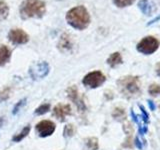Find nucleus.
Returning a JSON list of instances; mask_svg holds the SVG:
<instances>
[{"label":"nucleus","mask_w":160,"mask_h":150,"mask_svg":"<svg viewBox=\"0 0 160 150\" xmlns=\"http://www.w3.org/2000/svg\"><path fill=\"white\" fill-rule=\"evenodd\" d=\"M66 20L73 28L83 30L90 23V15L87 9L82 5L73 7L66 14Z\"/></svg>","instance_id":"1"},{"label":"nucleus","mask_w":160,"mask_h":150,"mask_svg":"<svg viewBox=\"0 0 160 150\" xmlns=\"http://www.w3.org/2000/svg\"><path fill=\"white\" fill-rule=\"evenodd\" d=\"M46 11L42 0H25L20 5V15L23 18H40Z\"/></svg>","instance_id":"2"},{"label":"nucleus","mask_w":160,"mask_h":150,"mask_svg":"<svg viewBox=\"0 0 160 150\" xmlns=\"http://www.w3.org/2000/svg\"><path fill=\"white\" fill-rule=\"evenodd\" d=\"M105 75L101 71H92L84 76L82 83L89 88H97L105 82Z\"/></svg>","instance_id":"3"},{"label":"nucleus","mask_w":160,"mask_h":150,"mask_svg":"<svg viewBox=\"0 0 160 150\" xmlns=\"http://www.w3.org/2000/svg\"><path fill=\"white\" fill-rule=\"evenodd\" d=\"M159 47V41L153 36H147L143 38L137 44V50L143 54H152Z\"/></svg>","instance_id":"4"},{"label":"nucleus","mask_w":160,"mask_h":150,"mask_svg":"<svg viewBox=\"0 0 160 150\" xmlns=\"http://www.w3.org/2000/svg\"><path fill=\"white\" fill-rule=\"evenodd\" d=\"M118 85L125 94H134L139 90V82L136 77H123L118 81Z\"/></svg>","instance_id":"5"},{"label":"nucleus","mask_w":160,"mask_h":150,"mask_svg":"<svg viewBox=\"0 0 160 150\" xmlns=\"http://www.w3.org/2000/svg\"><path fill=\"white\" fill-rule=\"evenodd\" d=\"M50 67L47 62H39L33 64L31 67L29 68V74L33 80H41L45 78L49 73Z\"/></svg>","instance_id":"6"},{"label":"nucleus","mask_w":160,"mask_h":150,"mask_svg":"<svg viewBox=\"0 0 160 150\" xmlns=\"http://www.w3.org/2000/svg\"><path fill=\"white\" fill-rule=\"evenodd\" d=\"M55 129H56V125H55L54 122L50 121V120H42V121L37 123L36 126H35L36 133L41 138L51 136L55 132Z\"/></svg>","instance_id":"7"},{"label":"nucleus","mask_w":160,"mask_h":150,"mask_svg":"<svg viewBox=\"0 0 160 150\" xmlns=\"http://www.w3.org/2000/svg\"><path fill=\"white\" fill-rule=\"evenodd\" d=\"M8 39L11 43L20 45V44L27 43L29 41V36L24 30L20 29V28H14L9 31Z\"/></svg>","instance_id":"8"},{"label":"nucleus","mask_w":160,"mask_h":150,"mask_svg":"<svg viewBox=\"0 0 160 150\" xmlns=\"http://www.w3.org/2000/svg\"><path fill=\"white\" fill-rule=\"evenodd\" d=\"M66 92H67V97L78 107L79 111L80 112L85 111L86 106H85V103L83 102V99L79 97L77 87L75 86V85H73V86H70L69 88H67Z\"/></svg>","instance_id":"9"},{"label":"nucleus","mask_w":160,"mask_h":150,"mask_svg":"<svg viewBox=\"0 0 160 150\" xmlns=\"http://www.w3.org/2000/svg\"><path fill=\"white\" fill-rule=\"evenodd\" d=\"M71 113L72 110L69 104L59 103L53 108V115L60 121H64L65 117L68 116V115H71Z\"/></svg>","instance_id":"10"},{"label":"nucleus","mask_w":160,"mask_h":150,"mask_svg":"<svg viewBox=\"0 0 160 150\" xmlns=\"http://www.w3.org/2000/svg\"><path fill=\"white\" fill-rule=\"evenodd\" d=\"M11 58V51L5 45H0V67L4 66Z\"/></svg>","instance_id":"11"},{"label":"nucleus","mask_w":160,"mask_h":150,"mask_svg":"<svg viewBox=\"0 0 160 150\" xmlns=\"http://www.w3.org/2000/svg\"><path fill=\"white\" fill-rule=\"evenodd\" d=\"M107 63L111 67H115V66H117V65L121 64L122 63L121 54H120L119 52H115V53L111 54V55H110V57L107 59Z\"/></svg>","instance_id":"12"},{"label":"nucleus","mask_w":160,"mask_h":150,"mask_svg":"<svg viewBox=\"0 0 160 150\" xmlns=\"http://www.w3.org/2000/svg\"><path fill=\"white\" fill-rule=\"evenodd\" d=\"M30 130H31L30 125H26V126H25L19 133H17L16 135H14V136L12 137V141L13 142H20L21 140H23L29 134Z\"/></svg>","instance_id":"13"},{"label":"nucleus","mask_w":160,"mask_h":150,"mask_svg":"<svg viewBox=\"0 0 160 150\" xmlns=\"http://www.w3.org/2000/svg\"><path fill=\"white\" fill-rule=\"evenodd\" d=\"M71 47H72V43L70 41L69 37H66V35H64V36L60 39L58 48L60 49V51H68Z\"/></svg>","instance_id":"14"},{"label":"nucleus","mask_w":160,"mask_h":150,"mask_svg":"<svg viewBox=\"0 0 160 150\" xmlns=\"http://www.w3.org/2000/svg\"><path fill=\"white\" fill-rule=\"evenodd\" d=\"M85 145L88 150H97L99 148L98 139L95 137H89L85 140Z\"/></svg>","instance_id":"15"},{"label":"nucleus","mask_w":160,"mask_h":150,"mask_svg":"<svg viewBox=\"0 0 160 150\" xmlns=\"http://www.w3.org/2000/svg\"><path fill=\"white\" fill-rule=\"evenodd\" d=\"M139 6L141 8V10L146 14H150L152 12V8H153V4L149 2V0H142L141 2L139 3Z\"/></svg>","instance_id":"16"},{"label":"nucleus","mask_w":160,"mask_h":150,"mask_svg":"<svg viewBox=\"0 0 160 150\" xmlns=\"http://www.w3.org/2000/svg\"><path fill=\"white\" fill-rule=\"evenodd\" d=\"M75 133V127L73 124H67L65 125L63 130V136L64 138H71Z\"/></svg>","instance_id":"17"},{"label":"nucleus","mask_w":160,"mask_h":150,"mask_svg":"<svg viewBox=\"0 0 160 150\" xmlns=\"http://www.w3.org/2000/svg\"><path fill=\"white\" fill-rule=\"evenodd\" d=\"M50 108H51V105H50L49 103H43L40 105L39 107H37L36 109H35L34 111V114L35 115H43L45 113H47Z\"/></svg>","instance_id":"18"},{"label":"nucleus","mask_w":160,"mask_h":150,"mask_svg":"<svg viewBox=\"0 0 160 150\" xmlns=\"http://www.w3.org/2000/svg\"><path fill=\"white\" fill-rule=\"evenodd\" d=\"M9 8L4 1H0V19H5L8 16Z\"/></svg>","instance_id":"19"},{"label":"nucleus","mask_w":160,"mask_h":150,"mask_svg":"<svg viewBox=\"0 0 160 150\" xmlns=\"http://www.w3.org/2000/svg\"><path fill=\"white\" fill-rule=\"evenodd\" d=\"M26 101H27V98H23L21 100H19V101L14 105V107L12 109V114L16 115L20 111V110H21V108L24 106V105L26 104Z\"/></svg>","instance_id":"20"},{"label":"nucleus","mask_w":160,"mask_h":150,"mask_svg":"<svg viewBox=\"0 0 160 150\" xmlns=\"http://www.w3.org/2000/svg\"><path fill=\"white\" fill-rule=\"evenodd\" d=\"M115 5L120 8H123V7H126V6H129V5H131L135 0H113Z\"/></svg>","instance_id":"21"},{"label":"nucleus","mask_w":160,"mask_h":150,"mask_svg":"<svg viewBox=\"0 0 160 150\" xmlns=\"http://www.w3.org/2000/svg\"><path fill=\"white\" fill-rule=\"evenodd\" d=\"M10 92H11V89L10 87L3 88L1 91H0V101H5L10 97Z\"/></svg>","instance_id":"22"},{"label":"nucleus","mask_w":160,"mask_h":150,"mask_svg":"<svg viewBox=\"0 0 160 150\" xmlns=\"http://www.w3.org/2000/svg\"><path fill=\"white\" fill-rule=\"evenodd\" d=\"M149 93L151 94V95H154V96H156V95L160 94V86H159V85H157V84L150 85Z\"/></svg>","instance_id":"23"},{"label":"nucleus","mask_w":160,"mask_h":150,"mask_svg":"<svg viewBox=\"0 0 160 150\" xmlns=\"http://www.w3.org/2000/svg\"><path fill=\"white\" fill-rule=\"evenodd\" d=\"M124 115V111H123V109H119V108H116L115 109V111H114V113H113V116L115 117V118H119V117H121V116H123Z\"/></svg>","instance_id":"24"},{"label":"nucleus","mask_w":160,"mask_h":150,"mask_svg":"<svg viewBox=\"0 0 160 150\" xmlns=\"http://www.w3.org/2000/svg\"><path fill=\"white\" fill-rule=\"evenodd\" d=\"M156 72H157V74L160 76V63L159 64H157V67H156Z\"/></svg>","instance_id":"25"},{"label":"nucleus","mask_w":160,"mask_h":150,"mask_svg":"<svg viewBox=\"0 0 160 150\" xmlns=\"http://www.w3.org/2000/svg\"><path fill=\"white\" fill-rule=\"evenodd\" d=\"M3 117H0V126H2V124H3Z\"/></svg>","instance_id":"26"}]
</instances>
